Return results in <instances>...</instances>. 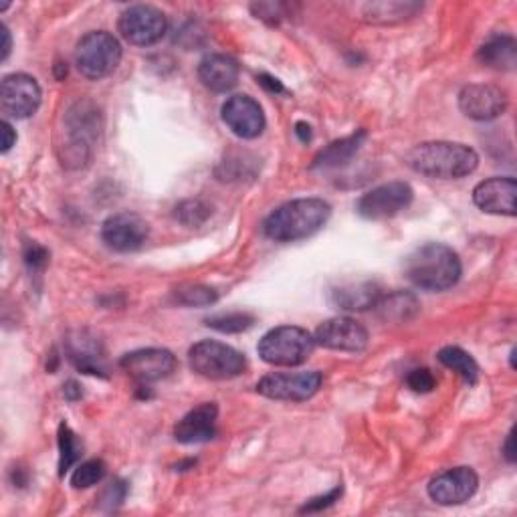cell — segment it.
<instances>
[{
	"mask_svg": "<svg viewBox=\"0 0 517 517\" xmlns=\"http://www.w3.org/2000/svg\"><path fill=\"white\" fill-rule=\"evenodd\" d=\"M376 309H378V316L384 322L402 324V322H408V320L415 318L419 314L421 305H419V299L412 293L394 291L386 297H380L378 303H376Z\"/></svg>",
	"mask_w": 517,
	"mask_h": 517,
	"instance_id": "484cf974",
	"label": "cell"
},
{
	"mask_svg": "<svg viewBox=\"0 0 517 517\" xmlns=\"http://www.w3.org/2000/svg\"><path fill=\"white\" fill-rule=\"evenodd\" d=\"M517 182L511 176H493L473 190V202L487 215L515 217Z\"/></svg>",
	"mask_w": 517,
	"mask_h": 517,
	"instance_id": "ac0fdd59",
	"label": "cell"
},
{
	"mask_svg": "<svg viewBox=\"0 0 517 517\" xmlns=\"http://www.w3.org/2000/svg\"><path fill=\"white\" fill-rule=\"evenodd\" d=\"M316 344L336 352H362L368 346V330L354 318H332L320 324Z\"/></svg>",
	"mask_w": 517,
	"mask_h": 517,
	"instance_id": "e0dca14e",
	"label": "cell"
},
{
	"mask_svg": "<svg viewBox=\"0 0 517 517\" xmlns=\"http://www.w3.org/2000/svg\"><path fill=\"white\" fill-rule=\"evenodd\" d=\"M188 364L198 376L209 380H231L247 368V360L239 350L217 340L196 342L188 350Z\"/></svg>",
	"mask_w": 517,
	"mask_h": 517,
	"instance_id": "52a82bcc",
	"label": "cell"
},
{
	"mask_svg": "<svg viewBox=\"0 0 517 517\" xmlns=\"http://www.w3.org/2000/svg\"><path fill=\"white\" fill-rule=\"evenodd\" d=\"M101 132V114L95 103L75 101L65 114V136L59 144V158L65 168L77 170L87 166L91 148Z\"/></svg>",
	"mask_w": 517,
	"mask_h": 517,
	"instance_id": "277c9868",
	"label": "cell"
},
{
	"mask_svg": "<svg viewBox=\"0 0 517 517\" xmlns=\"http://www.w3.org/2000/svg\"><path fill=\"white\" fill-rule=\"evenodd\" d=\"M217 419H219V406L215 402H204L176 423L174 427V439L182 445H198L209 443L217 437Z\"/></svg>",
	"mask_w": 517,
	"mask_h": 517,
	"instance_id": "d6986e66",
	"label": "cell"
},
{
	"mask_svg": "<svg viewBox=\"0 0 517 517\" xmlns=\"http://www.w3.org/2000/svg\"><path fill=\"white\" fill-rule=\"evenodd\" d=\"M25 263L31 271L39 273L49 265V251L37 243H27L25 245Z\"/></svg>",
	"mask_w": 517,
	"mask_h": 517,
	"instance_id": "836d02e7",
	"label": "cell"
},
{
	"mask_svg": "<svg viewBox=\"0 0 517 517\" xmlns=\"http://www.w3.org/2000/svg\"><path fill=\"white\" fill-rule=\"evenodd\" d=\"M122 370L134 378L138 384L160 382L176 370L178 362L170 350L164 348H142L126 354L120 360Z\"/></svg>",
	"mask_w": 517,
	"mask_h": 517,
	"instance_id": "5bb4252c",
	"label": "cell"
},
{
	"mask_svg": "<svg viewBox=\"0 0 517 517\" xmlns=\"http://www.w3.org/2000/svg\"><path fill=\"white\" fill-rule=\"evenodd\" d=\"M213 209L204 200L198 198H190V200H182L180 204H176L174 209V219L190 229H196L200 225H204L206 221L211 219Z\"/></svg>",
	"mask_w": 517,
	"mask_h": 517,
	"instance_id": "f1b7e54d",
	"label": "cell"
},
{
	"mask_svg": "<svg viewBox=\"0 0 517 517\" xmlns=\"http://www.w3.org/2000/svg\"><path fill=\"white\" fill-rule=\"evenodd\" d=\"M412 198H415V190H412V186L408 182L396 180V182L380 184L368 190L366 194H362L356 204V211L362 219L384 221L406 211Z\"/></svg>",
	"mask_w": 517,
	"mask_h": 517,
	"instance_id": "ba28073f",
	"label": "cell"
},
{
	"mask_svg": "<svg viewBox=\"0 0 517 517\" xmlns=\"http://www.w3.org/2000/svg\"><path fill=\"white\" fill-rule=\"evenodd\" d=\"M342 485H338V487H334L330 493H326V495H320V497H314V499H309L299 511L301 513H314V511H322V509H326V507H330V505H334L340 497H342Z\"/></svg>",
	"mask_w": 517,
	"mask_h": 517,
	"instance_id": "e575fe53",
	"label": "cell"
},
{
	"mask_svg": "<svg viewBox=\"0 0 517 517\" xmlns=\"http://www.w3.org/2000/svg\"><path fill=\"white\" fill-rule=\"evenodd\" d=\"M122 61V45L108 31H91L75 47V65L77 71L91 79L99 81L112 75Z\"/></svg>",
	"mask_w": 517,
	"mask_h": 517,
	"instance_id": "8992f818",
	"label": "cell"
},
{
	"mask_svg": "<svg viewBox=\"0 0 517 517\" xmlns=\"http://www.w3.org/2000/svg\"><path fill=\"white\" fill-rule=\"evenodd\" d=\"M324 382V376L316 370L303 372H273L257 382V392L271 400L303 402L312 398Z\"/></svg>",
	"mask_w": 517,
	"mask_h": 517,
	"instance_id": "9c48e42d",
	"label": "cell"
},
{
	"mask_svg": "<svg viewBox=\"0 0 517 517\" xmlns=\"http://www.w3.org/2000/svg\"><path fill=\"white\" fill-rule=\"evenodd\" d=\"M479 487V477L471 467H453L429 481V497L439 505H461L469 501Z\"/></svg>",
	"mask_w": 517,
	"mask_h": 517,
	"instance_id": "2e32d148",
	"label": "cell"
},
{
	"mask_svg": "<svg viewBox=\"0 0 517 517\" xmlns=\"http://www.w3.org/2000/svg\"><path fill=\"white\" fill-rule=\"evenodd\" d=\"M439 362L457 372L467 384H475L479 380V364L475 362V358L465 352L463 348H457V346H447L439 352Z\"/></svg>",
	"mask_w": 517,
	"mask_h": 517,
	"instance_id": "4316f807",
	"label": "cell"
},
{
	"mask_svg": "<svg viewBox=\"0 0 517 517\" xmlns=\"http://www.w3.org/2000/svg\"><path fill=\"white\" fill-rule=\"evenodd\" d=\"M221 118L225 126L241 140H255L263 134L267 120L259 101L251 95L239 93L223 103Z\"/></svg>",
	"mask_w": 517,
	"mask_h": 517,
	"instance_id": "7c38bea8",
	"label": "cell"
},
{
	"mask_svg": "<svg viewBox=\"0 0 517 517\" xmlns=\"http://www.w3.org/2000/svg\"><path fill=\"white\" fill-rule=\"evenodd\" d=\"M118 31L126 43L134 47H150L166 35L168 19L152 5H136L122 13Z\"/></svg>",
	"mask_w": 517,
	"mask_h": 517,
	"instance_id": "30bf717a",
	"label": "cell"
},
{
	"mask_svg": "<svg viewBox=\"0 0 517 517\" xmlns=\"http://www.w3.org/2000/svg\"><path fill=\"white\" fill-rule=\"evenodd\" d=\"M63 394H65V398H67V400L75 402V400H79V398L83 396V388H81V384H79V382L69 380V382H65V384H63Z\"/></svg>",
	"mask_w": 517,
	"mask_h": 517,
	"instance_id": "74e56055",
	"label": "cell"
},
{
	"mask_svg": "<svg viewBox=\"0 0 517 517\" xmlns=\"http://www.w3.org/2000/svg\"><path fill=\"white\" fill-rule=\"evenodd\" d=\"M150 237V225L136 213L112 215L101 225V241L108 249L118 253H132L146 245Z\"/></svg>",
	"mask_w": 517,
	"mask_h": 517,
	"instance_id": "4fadbf2b",
	"label": "cell"
},
{
	"mask_svg": "<svg viewBox=\"0 0 517 517\" xmlns=\"http://www.w3.org/2000/svg\"><path fill=\"white\" fill-rule=\"evenodd\" d=\"M382 297L380 287L374 281H350L332 291V301L346 312H366L376 307Z\"/></svg>",
	"mask_w": 517,
	"mask_h": 517,
	"instance_id": "603a6c76",
	"label": "cell"
},
{
	"mask_svg": "<svg viewBox=\"0 0 517 517\" xmlns=\"http://www.w3.org/2000/svg\"><path fill=\"white\" fill-rule=\"evenodd\" d=\"M67 354L77 370L93 376H106V368H103V348L87 332H77L67 340Z\"/></svg>",
	"mask_w": 517,
	"mask_h": 517,
	"instance_id": "44dd1931",
	"label": "cell"
},
{
	"mask_svg": "<svg viewBox=\"0 0 517 517\" xmlns=\"http://www.w3.org/2000/svg\"><path fill=\"white\" fill-rule=\"evenodd\" d=\"M423 11L421 3L415 0H380V3L362 5V21L372 25H394L412 19Z\"/></svg>",
	"mask_w": 517,
	"mask_h": 517,
	"instance_id": "7402d4cb",
	"label": "cell"
},
{
	"mask_svg": "<svg viewBox=\"0 0 517 517\" xmlns=\"http://www.w3.org/2000/svg\"><path fill=\"white\" fill-rule=\"evenodd\" d=\"M41 85L27 73H11L0 83V108L15 120H27L41 106Z\"/></svg>",
	"mask_w": 517,
	"mask_h": 517,
	"instance_id": "8fae6325",
	"label": "cell"
},
{
	"mask_svg": "<svg viewBox=\"0 0 517 517\" xmlns=\"http://www.w3.org/2000/svg\"><path fill=\"white\" fill-rule=\"evenodd\" d=\"M406 164L429 178L457 180L473 174L479 166L477 152L459 142H423L406 154Z\"/></svg>",
	"mask_w": 517,
	"mask_h": 517,
	"instance_id": "3957f363",
	"label": "cell"
},
{
	"mask_svg": "<svg viewBox=\"0 0 517 517\" xmlns=\"http://www.w3.org/2000/svg\"><path fill=\"white\" fill-rule=\"evenodd\" d=\"M108 467L101 459H91L81 463L73 475H71V487L73 489H89L93 485H97L103 477H106Z\"/></svg>",
	"mask_w": 517,
	"mask_h": 517,
	"instance_id": "1f68e13d",
	"label": "cell"
},
{
	"mask_svg": "<svg viewBox=\"0 0 517 517\" xmlns=\"http://www.w3.org/2000/svg\"><path fill=\"white\" fill-rule=\"evenodd\" d=\"M204 324L221 334H241L255 324V318L245 312H231V314L213 316L209 320H204Z\"/></svg>",
	"mask_w": 517,
	"mask_h": 517,
	"instance_id": "4dcf8cb0",
	"label": "cell"
},
{
	"mask_svg": "<svg viewBox=\"0 0 517 517\" xmlns=\"http://www.w3.org/2000/svg\"><path fill=\"white\" fill-rule=\"evenodd\" d=\"M459 110L465 118L475 122H491L505 114L507 97L505 93L487 83H471L459 93Z\"/></svg>",
	"mask_w": 517,
	"mask_h": 517,
	"instance_id": "9a60e30c",
	"label": "cell"
},
{
	"mask_svg": "<svg viewBox=\"0 0 517 517\" xmlns=\"http://www.w3.org/2000/svg\"><path fill=\"white\" fill-rule=\"evenodd\" d=\"M295 134H297V138H299L303 144L312 142V128H309L305 122H297V124H295Z\"/></svg>",
	"mask_w": 517,
	"mask_h": 517,
	"instance_id": "60d3db41",
	"label": "cell"
},
{
	"mask_svg": "<svg viewBox=\"0 0 517 517\" xmlns=\"http://www.w3.org/2000/svg\"><path fill=\"white\" fill-rule=\"evenodd\" d=\"M368 140V132L366 130H356L354 134L332 142L330 146H326L312 162V168H340L352 162V158L362 150L364 142Z\"/></svg>",
	"mask_w": 517,
	"mask_h": 517,
	"instance_id": "cb8c5ba5",
	"label": "cell"
},
{
	"mask_svg": "<svg viewBox=\"0 0 517 517\" xmlns=\"http://www.w3.org/2000/svg\"><path fill=\"white\" fill-rule=\"evenodd\" d=\"M332 217V206L324 198L289 200L265 219L263 233L275 243H295L316 235Z\"/></svg>",
	"mask_w": 517,
	"mask_h": 517,
	"instance_id": "6da1fadb",
	"label": "cell"
},
{
	"mask_svg": "<svg viewBox=\"0 0 517 517\" xmlns=\"http://www.w3.org/2000/svg\"><path fill=\"white\" fill-rule=\"evenodd\" d=\"M316 348L314 336L297 326H279L267 332L257 346L263 362L279 368H293L307 362Z\"/></svg>",
	"mask_w": 517,
	"mask_h": 517,
	"instance_id": "5b68a950",
	"label": "cell"
},
{
	"mask_svg": "<svg viewBox=\"0 0 517 517\" xmlns=\"http://www.w3.org/2000/svg\"><path fill=\"white\" fill-rule=\"evenodd\" d=\"M257 79H259V83H261L267 91H271V93H285V87L281 85L279 79H275V77H271V75H267V73L259 75Z\"/></svg>",
	"mask_w": 517,
	"mask_h": 517,
	"instance_id": "8d00e7d4",
	"label": "cell"
},
{
	"mask_svg": "<svg viewBox=\"0 0 517 517\" xmlns=\"http://www.w3.org/2000/svg\"><path fill=\"white\" fill-rule=\"evenodd\" d=\"M477 59L499 71H513L517 65V43L511 35H493L477 53Z\"/></svg>",
	"mask_w": 517,
	"mask_h": 517,
	"instance_id": "d4e9b609",
	"label": "cell"
},
{
	"mask_svg": "<svg viewBox=\"0 0 517 517\" xmlns=\"http://www.w3.org/2000/svg\"><path fill=\"white\" fill-rule=\"evenodd\" d=\"M406 384L410 390H415L419 394H427V392H433L435 386H437V380L433 376L431 370L427 368H417L412 370L408 376H406Z\"/></svg>",
	"mask_w": 517,
	"mask_h": 517,
	"instance_id": "d6a6232c",
	"label": "cell"
},
{
	"mask_svg": "<svg viewBox=\"0 0 517 517\" xmlns=\"http://www.w3.org/2000/svg\"><path fill=\"white\" fill-rule=\"evenodd\" d=\"M0 37H3V55H0V61H7L11 55V47H13L11 31L7 29V25H0Z\"/></svg>",
	"mask_w": 517,
	"mask_h": 517,
	"instance_id": "f35d334b",
	"label": "cell"
},
{
	"mask_svg": "<svg viewBox=\"0 0 517 517\" xmlns=\"http://www.w3.org/2000/svg\"><path fill=\"white\" fill-rule=\"evenodd\" d=\"M174 301L184 307H209L219 301L217 289L200 283H186L174 289Z\"/></svg>",
	"mask_w": 517,
	"mask_h": 517,
	"instance_id": "83f0119b",
	"label": "cell"
},
{
	"mask_svg": "<svg viewBox=\"0 0 517 517\" xmlns=\"http://www.w3.org/2000/svg\"><path fill=\"white\" fill-rule=\"evenodd\" d=\"M513 441H515V429H511V431H509L507 441H505V447H503L505 459H507L509 463H515V447H513Z\"/></svg>",
	"mask_w": 517,
	"mask_h": 517,
	"instance_id": "ab89813d",
	"label": "cell"
},
{
	"mask_svg": "<svg viewBox=\"0 0 517 517\" xmlns=\"http://www.w3.org/2000/svg\"><path fill=\"white\" fill-rule=\"evenodd\" d=\"M83 445L69 425H59V475L63 477L81 457Z\"/></svg>",
	"mask_w": 517,
	"mask_h": 517,
	"instance_id": "f546056e",
	"label": "cell"
},
{
	"mask_svg": "<svg viewBox=\"0 0 517 517\" xmlns=\"http://www.w3.org/2000/svg\"><path fill=\"white\" fill-rule=\"evenodd\" d=\"M463 265L449 245L425 243L404 259L406 279L425 291H447L461 279Z\"/></svg>",
	"mask_w": 517,
	"mask_h": 517,
	"instance_id": "7a4b0ae2",
	"label": "cell"
},
{
	"mask_svg": "<svg viewBox=\"0 0 517 517\" xmlns=\"http://www.w3.org/2000/svg\"><path fill=\"white\" fill-rule=\"evenodd\" d=\"M0 128H3V146H0V152L7 154V152L15 146V142H17V134H15L13 126H11L7 120H5L3 124H0Z\"/></svg>",
	"mask_w": 517,
	"mask_h": 517,
	"instance_id": "d590c367",
	"label": "cell"
},
{
	"mask_svg": "<svg viewBox=\"0 0 517 517\" xmlns=\"http://www.w3.org/2000/svg\"><path fill=\"white\" fill-rule=\"evenodd\" d=\"M239 73L241 67L237 59L223 53H213L209 57H204L198 65L200 83L215 93L231 91L239 81Z\"/></svg>",
	"mask_w": 517,
	"mask_h": 517,
	"instance_id": "ffe728a7",
	"label": "cell"
}]
</instances>
